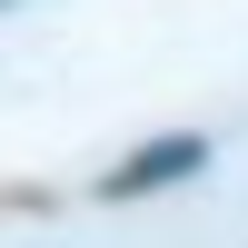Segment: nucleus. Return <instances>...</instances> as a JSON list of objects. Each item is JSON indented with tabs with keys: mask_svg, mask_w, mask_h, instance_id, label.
Wrapping results in <instances>:
<instances>
[{
	"mask_svg": "<svg viewBox=\"0 0 248 248\" xmlns=\"http://www.w3.org/2000/svg\"><path fill=\"white\" fill-rule=\"evenodd\" d=\"M189 169H209V139H199V129H179V139H159V149H129L109 179H99V199H139V189H169V179H189Z\"/></svg>",
	"mask_w": 248,
	"mask_h": 248,
	"instance_id": "obj_1",
	"label": "nucleus"
},
{
	"mask_svg": "<svg viewBox=\"0 0 248 248\" xmlns=\"http://www.w3.org/2000/svg\"><path fill=\"white\" fill-rule=\"evenodd\" d=\"M0 10H20V0H0Z\"/></svg>",
	"mask_w": 248,
	"mask_h": 248,
	"instance_id": "obj_2",
	"label": "nucleus"
}]
</instances>
